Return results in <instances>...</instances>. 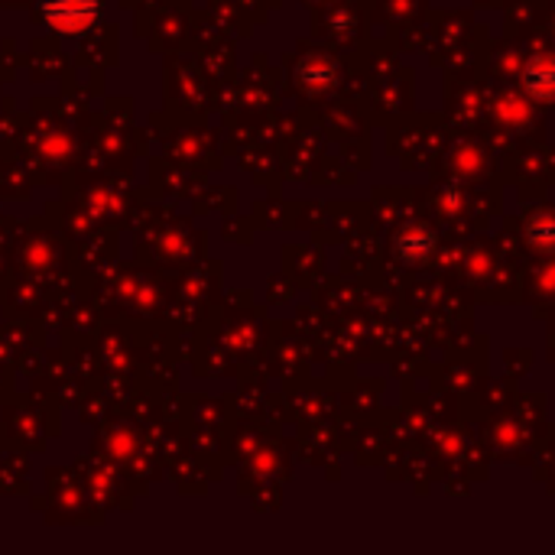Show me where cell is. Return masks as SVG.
<instances>
[{
	"instance_id": "cell-1",
	"label": "cell",
	"mask_w": 555,
	"mask_h": 555,
	"mask_svg": "<svg viewBox=\"0 0 555 555\" xmlns=\"http://www.w3.org/2000/svg\"><path fill=\"white\" fill-rule=\"evenodd\" d=\"M101 0H39L42 20L59 33H81L94 23Z\"/></svg>"
}]
</instances>
